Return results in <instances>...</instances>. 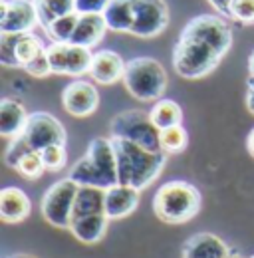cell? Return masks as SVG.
Segmentation results:
<instances>
[{
	"label": "cell",
	"mask_w": 254,
	"mask_h": 258,
	"mask_svg": "<svg viewBox=\"0 0 254 258\" xmlns=\"http://www.w3.org/2000/svg\"><path fill=\"white\" fill-rule=\"evenodd\" d=\"M78 20H80V12L66 14V16H62V18H58L56 22H52V24L48 26L46 32L50 34L52 42H70L72 36H74V32H76Z\"/></svg>",
	"instance_id": "cell-27"
},
{
	"label": "cell",
	"mask_w": 254,
	"mask_h": 258,
	"mask_svg": "<svg viewBox=\"0 0 254 258\" xmlns=\"http://www.w3.org/2000/svg\"><path fill=\"white\" fill-rule=\"evenodd\" d=\"M22 137L34 151H42L50 145H66V129L48 111H34L28 117Z\"/></svg>",
	"instance_id": "cell-10"
},
{
	"label": "cell",
	"mask_w": 254,
	"mask_h": 258,
	"mask_svg": "<svg viewBox=\"0 0 254 258\" xmlns=\"http://www.w3.org/2000/svg\"><path fill=\"white\" fill-rule=\"evenodd\" d=\"M107 215H92V217H80V219H72L70 230L72 234L84 242V244H95L103 238L105 230H107Z\"/></svg>",
	"instance_id": "cell-20"
},
{
	"label": "cell",
	"mask_w": 254,
	"mask_h": 258,
	"mask_svg": "<svg viewBox=\"0 0 254 258\" xmlns=\"http://www.w3.org/2000/svg\"><path fill=\"white\" fill-rule=\"evenodd\" d=\"M74 183L109 189L117 185V159L111 137H95L88 145L84 159L76 163L68 175Z\"/></svg>",
	"instance_id": "cell-2"
},
{
	"label": "cell",
	"mask_w": 254,
	"mask_h": 258,
	"mask_svg": "<svg viewBox=\"0 0 254 258\" xmlns=\"http://www.w3.org/2000/svg\"><path fill=\"white\" fill-rule=\"evenodd\" d=\"M28 151H34V149L28 145V141H26L22 135H18V137H14V139L10 141V145H8V149H6V155H4V163H6L8 167L16 169L18 161H20Z\"/></svg>",
	"instance_id": "cell-31"
},
{
	"label": "cell",
	"mask_w": 254,
	"mask_h": 258,
	"mask_svg": "<svg viewBox=\"0 0 254 258\" xmlns=\"http://www.w3.org/2000/svg\"><path fill=\"white\" fill-rule=\"evenodd\" d=\"M248 72H250V76H254V52L250 54V58H248Z\"/></svg>",
	"instance_id": "cell-38"
},
{
	"label": "cell",
	"mask_w": 254,
	"mask_h": 258,
	"mask_svg": "<svg viewBox=\"0 0 254 258\" xmlns=\"http://www.w3.org/2000/svg\"><path fill=\"white\" fill-rule=\"evenodd\" d=\"M107 30L109 28H107V22H105L101 12H86V14H80L76 32H74L70 42L92 50L95 44H99L103 40Z\"/></svg>",
	"instance_id": "cell-17"
},
{
	"label": "cell",
	"mask_w": 254,
	"mask_h": 258,
	"mask_svg": "<svg viewBox=\"0 0 254 258\" xmlns=\"http://www.w3.org/2000/svg\"><path fill=\"white\" fill-rule=\"evenodd\" d=\"M250 258H254V254H252V256H250Z\"/></svg>",
	"instance_id": "cell-41"
},
{
	"label": "cell",
	"mask_w": 254,
	"mask_h": 258,
	"mask_svg": "<svg viewBox=\"0 0 254 258\" xmlns=\"http://www.w3.org/2000/svg\"><path fill=\"white\" fill-rule=\"evenodd\" d=\"M181 38L203 42L213 50H217L221 56H224L232 46V30L228 20L224 16H215V14L195 16L183 28Z\"/></svg>",
	"instance_id": "cell-8"
},
{
	"label": "cell",
	"mask_w": 254,
	"mask_h": 258,
	"mask_svg": "<svg viewBox=\"0 0 254 258\" xmlns=\"http://www.w3.org/2000/svg\"><path fill=\"white\" fill-rule=\"evenodd\" d=\"M109 133L149 151H161V129L153 123L149 111L127 109L117 113L109 123Z\"/></svg>",
	"instance_id": "cell-6"
},
{
	"label": "cell",
	"mask_w": 254,
	"mask_h": 258,
	"mask_svg": "<svg viewBox=\"0 0 254 258\" xmlns=\"http://www.w3.org/2000/svg\"><path fill=\"white\" fill-rule=\"evenodd\" d=\"M30 215V199L18 187L0 191V217L4 223H22Z\"/></svg>",
	"instance_id": "cell-18"
},
{
	"label": "cell",
	"mask_w": 254,
	"mask_h": 258,
	"mask_svg": "<svg viewBox=\"0 0 254 258\" xmlns=\"http://www.w3.org/2000/svg\"><path fill=\"white\" fill-rule=\"evenodd\" d=\"M92 215H105V189L82 185L76 195L72 219L92 217Z\"/></svg>",
	"instance_id": "cell-21"
},
{
	"label": "cell",
	"mask_w": 254,
	"mask_h": 258,
	"mask_svg": "<svg viewBox=\"0 0 254 258\" xmlns=\"http://www.w3.org/2000/svg\"><path fill=\"white\" fill-rule=\"evenodd\" d=\"M135 18L131 32L137 38H155L169 24V6L165 0H133Z\"/></svg>",
	"instance_id": "cell-11"
},
{
	"label": "cell",
	"mask_w": 254,
	"mask_h": 258,
	"mask_svg": "<svg viewBox=\"0 0 254 258\" xmlns=\"http://www.w3.org/2000/svg\"><path fill=\"white\" fill-rule=\"evenodd\" d=\"M125 90L139 101H159L167 90V72L155 58L139 56L125 64Z\"/></svg>",
	"instance_id": "cell-4"
},
{
	"label": "cell",
	"mask_w": 254,
	"mask_h": 258,
	"mask_svg": "<svg viewBox=\"0 0 254 258\" xmlns=\"http://www.w3.org/2000/svg\"><path fill=\"white\" fill-rule=\"evenodd\" d=\"M153 123L157 125L159 129H167L173 127V125H181L183 123V109L177 101L173 99H159L155 101V105L151 107L149 111Z\"/></svg>",
	"instance_id": "cell-24"
},
{
	"label": "cell",
	"mask_w": 254,
	"mask_h": 258,
	"mask_svg": "<svg viewBox=\"0 0 254 258\" xmlns=\"http://www.w3.org/2000/svg\"><path fill=\"white\" fill-rule=\"evenodd\" d=\"M16 171L24 177V179H40L46 171V165L42 161L40 151H28L16 165Z\"/></svg>",
	"instance_id": "cell-28"
},
{
	"label": "cell",
	"mask_w": 254,
	"mask_h": 258,
	"mask_svg": "<svg viewBox=\"0 0 254 258\" xmlns=\"http://www.w3.org/2000/svg\"><path fill=\"white\" fill-rule=\"evenodd\" d=\"M44 50H46V46H44V42H42L38 36H34L32 32L20 34V38H18V42H16V58H18V62H20V68L30 64L32 60H34L38 54H42Z\"/></svg>",
	"instance_id": "cell-26"
},
{
	"label": "cell",
	"mask_w": 254,
	"mask_h": 258,
	"mask_svg": "<svg viewBox=\"0 0 254 258\" xmlns=\"http://www.w3.org/2000/svg\"><path fill=\"white\" fill-rule=\"evenodd\" d=\"M125 64L123 58L117 52L111 50H101L94 54V62L90 68V76L101 86H111L119 80H123L125 74Z\"/></svg>",
	"instance_id": "cell-16"
},
{
	"label": "cell",
	"mask_w": 254,
	"mask_h": 258,
	"mask_svg": "<svg viewBox=\"0 0 254 258\" xmlns=\"http://www.w3.org/2000/svg\"><path fill=\"white\" fill-rule=\"evenodd\" d=\"M139 205V189L129 185H113L105 189V215L109 221L123 219L131 215Z\"/></svg>",
	"instance_id": "cell-14"
},
{
	"label": "cell",
	"mask_w": 254,
	"mask_h": 258,
	"mask_svg": "<svg viewBox=\"0 0 254 258\" xmlns=\"http://www.w3.org/2000/svg\"><path fill=\"white\" fill-rule=\"evenodd\" d=\"M203 197L187 181H169L161 185L153 197V211L163 223L183 225L195 219L201 211Z\"/></svg>",
	"instance_id": "cell-3"
},
{
	"label": "cell",
	"mask_w": 254,
	"mask_h": 258,
	"mask_svg": "<svg viewBox=\"0 0 254 258\" xmlns=\"http://www.w3.org/2000/svg\"><path fill=\"white\" fill-rule=\"evenodd\" d=\"M189 145V133L187 129L181 125H173V127L161 129V151L165 155H177L183 153Z\"/></svg>",
	"instance_id": "cell-25"
},
{
	"label": "cell",
	"mask_w": 254,
	"mask_h": 258,
	"mask_svg": "<svg viewBox=\"0 0 254 258\" xmlns=\"http://www.w3.org/2000/svg\"><path fill=\"white\" fill-rule=\"evenodd\" d=\"M42 161L46 165V171H62L68 161V153H66V145H50L46 149L40 151Z\"/></svg>",
	"instance_id": "cell-30"
},
{
	"label": "cell",
	"mask_w": 254,
	"mask_h": 258,
	"mask_svg": "<svg viewBox=\"0 0 254 258\" xmlns=\"http://www.w3.org/2000/svg\"><path fill=\"white\" fill-rule=\"evenodd\" d=\"M40 24L34 0H0V32L28 34Z\"/></svg>",
	"instance_id": "cell-12"
},
{
	"label": "cell",
	"mask_w": 254,
	"mask_h": 258,
	"mask_svg": "<svg viewBox=\"0 0 254 258\" xmlns=\"http://www.w3.org/2000/svg\"><path fill=\"white\" fill-rule=\"evenodd\" d=\"M80 185L70 177L56 181L42 197V217L56 228H70L74 217V203Z\"/></svg>",
	"instance_id": "cell-7"
},
{
	"label": "cell",
	"mask_w": 254,
	"mask_h": 258,
	"mask_svg": "<svg viewBox=\"0 0 254 258\" xmlns=\"http://www.w3.org/2000/svg\"><path fill=\"white\" fill-rule=\"evenodd\" d=\"M221 60L222 56L217 50H213L211 46H207L203 42L189 40V38L179 36V40L173 48V68L185 80L205 78L207 74H211L221 64Z\"/></svg>",
	"instance_id": "cell-5"
},
{
	"label": "cell",
	"mask_w": 254,
	"mask_h": 258,
	"mask_svg": "<svg viewBox=\"0 0 254 258\" xmlns=\"http://www.w3.org/2000/svg\"><path fill=\"white\" fill-rule=\"evenodd\" d=\"M228 258H242V256H238V254H230Z\"/></svg>",
	"instance_id": "cell-40"
},
{
	"label": "cell",
	"mask_w": 254,
	"mask_h": 258,
	"mask_svg": "<svg viewBox=\"0 0 254 258\" xmlns=\"http://www.w3.org/2000/svg\"><path fill=\"white\" fill-rule=\"evenodd\" d=\"M6 258H36V256H32V254H22V252H18V254H10V256H6Z\"/></svg>",
	"instance_id": "cell-39"
},
{
	"label": "cell",
	"mask_w": 254,
	"mask_h": 258,
	"mask_svg": "<svg viewBox=\"0 0 254 258\" xmlns=\"http://www.w3.org/2000/svg\"><path fill=\"white\" fill-rule=\"evenodd\" d=\"M101 14H103L109 30H113V32H131L133 18H135L133 0H109Z\"/></svg>",
	"instance_id": "cell-22"
},
{
	"label": "cell",
	"mask_w": 254,
	"mask_h": 258,
	"mask_svg": "<svg viewBox=\"0 0 254 258\" xmlns=\"http://www.w3.org/2000/svg\"><path fill=\"white\" fill-rule=\"evenodd\" d=\"M246 149H248V153L254 157V129L248 133V137H246Z\"/></svg>",
	"instance_id": "cell-37"
},
{
	"label": "cell",
	"mask_w": 254,
	"mask_h": 258,
	"mask_svg": "<svg viewBox=\"0 0 254 258\" xmlns=\"http://www.w3.org/2000/svg\"><path fill=\"white\" fill-rule=\"evenodd\" d=\"M20 34L2 32L0 36V62L6 68H20V62L16 58V42Z\"/></svg>",
	"instance_id": "cell-29"
},
{
	"label": "cell",
	"mask_w": 254,
	"mask_h": 258,
	"mask_svg": "<svg viewBox=\"0 0 254 258\" xmlns=\"http://www.w3.org/2000/svg\"><path fill=\"white\" fill-rule=\"evenodd\" d=\"M117 159V183L135 189H147L165 167L167 155L163 151H149L127 139L111 137Z\"/></svg>",
	"instance_id": "cell-1"
},
{
	"label": "cell",
	"mask_w": 254,
	"mask_h": 258,
	"mask_svg": "<svg viewBox=\"0 0 254 258\" xmlns=\"http://www.w3.org/2000/svg\"><path fill=\"white\" fill-rule=\"evenodd\" d=\"M46 52L52 66V74H60V76L90 74V68L94 62V54L90 48L72 42H52L46 48Z\"/></svg>",
	"instance_id": "cell-9"
},
{
	"label": "cell",
	"mask_w": 254,
	"mask_h": 258,
	"mask_svg": "<svg viewBox=\"0 0 254 258\" xmlns=\"http://www.w3.org/2000/svg\"><path fill=\"white\" fill-rule=\"evenodd\" d=\"M109 0H76V10L80 14L86 12H103V8L107 6Z\"/></svg>",
	"instance_id": "cell-34"
},
{
	"label": "cell",
	"mask_w": 254,
	"mask_h": 258,
	"mask_svg": "<svg viewBox=\"0 0 254 258\" xmlns=\"http://www.w3.org/2000/svg\"><path fill=\"white\" fill-rule=\"evenodd\" d=\"M26 107L16 99H2L0 103V133L8 139H14L24 133V127L28 123Z\"/></svg>",
	"instance_id": "cell-19"
},
{
	"label": "cell",
	"mask_w": 254,
	"mask_h": 258,
	"mask_svg": "<svg viewBox=\"0 0 254 258\" xmlns=\"http://www.w3.org/2000/svg\"><path fill=\"white\" fill-rule=\"evenodd\" d=\"M246 107L250 113H254V76H248L246 82Z\"/></svg>",
	"instance_id": "cell-36"
},
{
	"label": "cell",
	"mask_w": 254,
	"mask_h": 258,
	"mask_svg": "<svg viewBox=\"0 0 254 258\" xmlns=\"http://www.w3.org/2000/svg\"><path fill=\"white\" fill-rule=\"evenodd\" d=\"M230 246L213 232H199L183 246V258H228Z\"/></svg>",
	"instance_id": "cell-15"
},
{
	"label": "cell",
	"mask_w": 254,
	"mask_h": 258,
	"mask_svg": "<svg viewBox=\"0 0 254 258\" xmlns=\"http://www.w3.org/2000/svg\"><path fill=\"white\" fill-rule=\"evenodd\" d=\"M22 70H26V74H30L34 78H46L48 74H52V66H50V60H48V52L44 50L42 54H38L30 64H26Z\"/></svg>",
	"instance_id": "cell-33"
},
{
	"label": "cell",
	"mask_w": 254,
	"mask_h": 258,
	"mask_svg": "<svg viewBox=\"0 0 254 258\" xmlns=\"http://www.w3.org/2000/svg\"><path fill=\"white\" fill-rule=\"evenodd\" d=\"M209 2L215 6L217 12H221L226 20H230V2L232 0H209Z\"/></svg>",
	"instance_id": "cell-35"
},
{
	"label": "cell",
	"mask_w": 254,
	"mask_h": 258,
	"mask_svg": "<svg viewBox=\"0 0 254 258\" xmlns=\"http://www.w3.org/2000/svg\"><path fill=\"white\" fill-rule=\"evenodd\" d=\"M34 6H36L38 20L44 26V30H48V26L52 22H56L58 18L72 14V12H78L76 0H34Z\"/></svg>",
	"instance_id": "cell-23"
},
{
	"label": "cell",
	"mask_w": 254,
	"mask_h": 258,
	"mask_svg": "<svg viewBox=\"0 0 254 258\" xmlns=\"http://www.w3.org/2000/svg\"><path fill=\"white\" fill-rule=\"evenodd\" d=\"M230 20H236L240 24H254V0H232Z\"/></svg>",
	"instance_id": "cell-32"
},
{
	"label": "cell",
	"mask_w": 254,
	"mask_h": 258,
	"mask_svg": "<svg viewBox=\"0 0 254 258\" xmlns=\"http://www.w3.org/2000/svg\"><path fill=\"white\" fill-rule=\"evenodd\" d=\"M62 105L74 117H88L99 105V94H97L94 84L84 82V80H76L64 88Z\"/></svg>",
	"instance_id": "cell-13"
}]
</instances>
